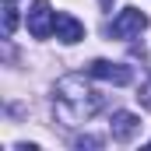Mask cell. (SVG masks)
<instances>
[{"instance_id": "obj_7", "label": "cell", "mask_w": 151, "mask_h": 151, "mask_svg": "<svg viewBox=\"0 0 151 151\" xmlns=\"http://www.w3.org/2000/svg\"><path fill=\"white\" fill-rule=\"evenodd\" d=\"M14 28H18V7H14V0H7L4 4V35H14Z\"/></svg>"}, {"instance_id": "obj_10", "label": "cell", "mask_w": 151, "mask_h": 151, "mask_svg": "<svg viewBox=\"0 0 151 151\" xmlns=\"http://www.w3.org/2000/svg\"><path fill=\"white\" fill-rule=\"evenodd\" d=\"M99 4H102V7H113V0H99Z\"/></svg>"}, {"instance_id": "obj_6", "label": "cell", "mask_w": 151, "mask_h": 151, "mask_svg": "<svg viewBox=\"0 0 151 151\" xmlns=\"http://www.w3.org/2000/svg\"><path fill=\"white\" fill-rule=\"evenodd\" d=\"M53 32H56V39H60V42L74 46V42H81V39H84V25L77 21L74 14L60 11V14H56V21H53Z\"/></svg>"}, {"instance_id": "obj_2", "label": "cell", "mask_w": 151, "mask_h": 151, "mask_svg": "<svg viewBox=\"0 0 151 151\" xmlns=\"http://www.w3.org/2000/svg\"><path fill=\"white\" fill-rule=\"evenodd\" d=\"M144 28H148V14H141L137 7H123L113 18V25H109V35L113 39H134V35H141Z\"/></svg>"}, {"instance_id": "obj_8", "label": "cell", "mask_w": 151, "mask_h": 151, "mask_svg": "<svg viewBox=\"0 0 151 151\" xmlns=\"http://www.w3.org/2000/svg\"><path fill=\"white\" fill-rule=\"evenodd\" d=\"M77 148H102V141H99V137H81Z\"/></svg>"}, {"instance_id": "obj_3", "label": "cell", "mask_w": 151, "mask_h": 151, "mask_svg": "<svg viewBox=\"0 0 151 151\" xmlns=\"http://www.w3.org/2000/svg\"><path fill=\"white\" fill-rule=\"evenodd\" d=\"M88 74L99 77V81H109V84H130L134 81V70L127 63H113V60H91Z\"/></svg>"}, {"instance_id": "obj_1", "label": "cell", "mask_w": 151, "mask_h": 151, "mask_svg": "<svg viewBox=\"0 0 151 151\" xmlns=\"http://www.w3.org/2000/svg\"><path fill=\"white\" fill-rule=\"evenodd\" d=\"M53 102H56V113L63 116L67 123H88L91 116L106 106V99H102L81 74L60 77V81H56V91H53Z\"/></svg>"}, {"instance_id": "obj_4", "label": "cell", "mask_w": 151, "mask_h": 151, "mask_svg": "<svg viewBox=\"0 0 151 151\" xmlns=\"http://www.w3.org/2000/svg\"><path fill=\"white\" fill-rule=\"evenodd\" d=\"M53 21H56V14H53V7L46 4V0H35L32 7H28V32L35 39H46L53 32Z\"/></svg>"}, {"instance_id": "obj_5", "label": "cell", "mask_w": 151, "mask_h": 151, "mask_svg": "<svg viewBox=\"0 0 151 151\" xmlns=\"http://www.w3.org/2000/svg\"><path fill=\"white\" fill-rule=\"evenodd\" d=\"M109 123H113V141H119V144L134 141V137H137V130H141V119H137L134 113H127V109H116Z\"/></svg>"}, {"instance_id": "obj_9", "label": "cell", "mask_w": 151, "mask_h": 151, "mask_svg": "<svg viewBox=\"0 0 151 151\" xmlns=\"http://www.w3.org/2000/svg\"><path fill=\"white\" fill-rule=\"evenodd\" d=\"M137 99H141V106H148V109H151V84L141 88V95H137Z\"/></svg>"}]
</instances>
